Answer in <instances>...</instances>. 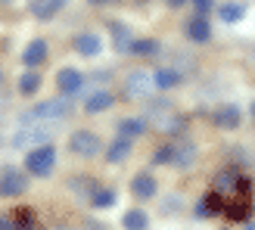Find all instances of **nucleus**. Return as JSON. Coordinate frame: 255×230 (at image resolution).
<instances>
[{
  "instance_id": "nucleus-31",
  "label": "nucleus",
  "mask_w": 255,
  "mask_h": 230,
  "mask_svg": "<svg viewBox=\"0 0 255 230\" xmlns=\"http://www.w3.org/2000/svg\"><path fill=\"white\" fill-rule=\"evenodd\" d=\"M252 118H255V103H252Z\"/></svg>"
},
{
  "instance_id": "nucleus-4",
  "label": "nucleus",
  "mask_w": 255,
  "mask_h": 230,
  "mask_svg": "<svg viewBox=\"0 0 255 230\" xmlns=\"http://www.w3.org/2000/svg\"><path fill=\"white\" fill-rule=\"evenodd\" d=\"M25 174L19 168H3L0 171V196H19L25 190Z\"/></svg>"
},
{
  "instance_id": "nucleus-13",
  "label": "nucleus",
  "mask_w": 255,
  "mask_h": 230,
  "mask_svg": "<svg viewBox=\"0 0 255 230\" xmlns=\"http://www.w3.org/2000/svg\"><path fill=\"white\" fill-rule=\"evenodd\" d=\"M119 202V190L116 187H97L91 193V206L94 209H112Z\"/></svg>"
},
{
  "instance_id": "nucleus-11",
  "label": "nucleus",
  "mask_w": 255,
  "mask_h": 230,
  "mask_svg": "<svg viewBox=\"0 0 255 230\" xmlns=\"http://www.w3.org/2000/svg\"><path fill=\"white\" fill-rule=\"evenodd\" d=\"M66 6V0H31V16L34 19H53Z\"/></svg>"
},
{
  "instance_id": "nucleus-16",
  "label": "nucleus",
  "mask_w": 255,
  "mask_h": 230,
  "mask_svg": "<svg viewBox=\"0 0 255 230\" xmlns=\"http://www.w3.org/2000/svg\"><path fill=\"white\" fill-rule=\"evenodd\" d=\"M143 131H146V121L143 118H122L119 121V137H125V140H134Z\"/></svg>"
},
{
  "instance_id": "nucleus-19",
  "label": "nucleus",
  "mask_w": 255,
  "mask_h": 230,
  "mask_svg": "<svg viewBox=\"0 0 255 230\" xmlns=\"http://www.w3.org/2000/svg\"><path fill=\"white\" fill-rule=\"evenodd\" d=\"M193 162H196V146H193V143L174 146V162H171V165H181V168H187V165H193Z\"/></svg>"
},
{
  "instance_id": "nucleus-20",
  "label": "nucleus",
  "mask_w": 255,
  "mask_h": 230,
  "mask_svg": "<svg viewBox=\"0 0 255 230\" xmlns=\"http://www.w3.org/2000/svg\"><path fill=\"white\" fill-rule=\"evenodd\" d=\"M131 50H134L137 56H159V53H162V44L152 41V37H140V41H134Z\"/></svg>"
},
{
  "instance_id": "nucleus-15",
  "label": "nucleus",
  "mask_w": 255,
  "mask_h": 230,
  "mask_svg": "<svg viewBox=\"0 0 255 230\" xmlns=\"http://www.w3.org/2000/svg\"><path fill=\"white\" fill-rule=\"evenodd\" d=\"M128 156H131V140H125V137H116L109 143V149H106V159L116 165V162H125Z\"/></svg>"
},
{
  "instance_id": "nucleus-10",
  "label": "nucleus",
  "mask_w": 255,
  "mask_h": 230,
  "mask_svg": "<svg viewBox=\"0 0 255 230\" xmlns=\"http://www.w3.org/2000/svg\"><path fill=\"white\" fill-rule=\"evenodd\" d=\"M56 81H59V91L62 94H75V91H81V84H84V75L78 69H62L56 75Z\"/></svg>"
},
{
  "instance_id": "nucleus-27",
  "label": "nucleus",
  "mask_w": 255,
  "mask_h": 230,
  "mask_svg": "<svg viewBox=\"0 0 255 230\" xmlns=\"http://www.w3.org/2000/svg\"><path fill=\"white\" fill-rule=\"evenodd\" d=\"M190 6H196L199 16H206L209 9H215V0H190Z\"/></svg>"
},
{
  "instance_id": "nucleus-7",
  "label": "nucleus",
  "mask_w": 255,
  "mask_h": 230,
  "mask_svg": "<svg viewBox=\"0 0 255 230\" xmlns=\"http://www.w3.org/2000/svg\"><path fill=\"white\" fill-rule=\"evenodd\" d=\"M184 31H187V37H190V41H196V44H206L209 37H212V25H209V19H206V16H193V19H187Z\"/></svg>"
},
{
  "instance_id": "nucleus-23",
  "label": "nucleus",
  "mask_w": 255,
  "mask_h": 230,
  "mask_svg": "<svg viewBox=\"0 0 255 230\" xmlns=\"http://www.w3.org/2000/svg\"><path fill=\"white\" fill-rule=\"evenodd\" d=\"M146 227H149L146 212L134 209V212H128V215H125V230H146Z\"/></svg>"
},
{
  "instance_id": "nucleus-21",
  "label": "nucleus",
  "mask_w": 255,
  "mask_h": 230,
  "mask_svg": "<svg viewBox=\"0 0 255 230\" xmlns=\"http://www.w3.org/2000/svg\"><path fill=\"white\" fill-rule=\"evenodd\" d=\"M218 16L227 22V25H234V22H240L246 16V6L243 3H224V6H218Z\"/></svg>"
},
{
  "instance_id": "nucleus-30",
  "label": "nucleus",
  "mask_w": 255,
  "mask_h": 230,
  "mask_svg": "<svg viewBox=\"0 0 255 230\" xmlns=\"http://www.w3.org/2000/svg\"><path fill=\"white\" fill-rule=\"evenodd\" d=\"M91 3H109V0H91Z\"/></svg>"
},
{
  "instance_id": "nucleus-22",
  "label": "nucleus",
  "mask_w": 255,
  "mask_h": 230,
  "mask_svg": "<svg viewBox=\"0 0 255 230\" xmlns=\"http://www.w3.org/2000/svg\"><path fill=\"white\" fill-rule=\"evenodd\" d=\"M19 91L25 97H34L37 91H41V75H37V72H25L22 78H19Z\"/></svg>"
},
{
  "instance_id": "nucleus-9",
  "label": "nucleus",
  "mask_w": 255,
  "mask_h": 230,
  "mask_svg": "<svg viewBox=\"0 0 255 230\" xmlns=\"http://www.w3.org/2000/svg\"><path fill=\"white\" fill-rule=\"evenodd\" d=\"M44 59H47V44L41 41V37H37V41H31L28 47L22 50V62H25L28 69H37Z\"/></svg>"
},
{
  "instance_id": "nucleus-5",
  "label": "nucleus",
  "mask_w": 255,
  "mask_h": 230,
  "mask_svg": "<svg viewBox=\"0 0 255 230\" xmlns=\"http://www.w3.org/2000/svg\"><path fill=\"white\" fill-rule=\"evenodd\" d=\"M212 121L224 127V131H234V127H240V121H243V112H240V106L227 103V106H218L212 112Z\"/></svg>"
},
{
  "instance_id": "nucleus-14",
  "label": "nucleus",
  "mask_w": 255,
  "mask_h": 230,
  "mask_svg": "<svg viewBox=\"0 0 255 230\" xmlns=\"http://www.w3.org/2000/svg\"><path fill=\"white\" fill-rule=\"evenodd\" d=\"M131 190H134L137 199H152L159 187H156V177H152V174H137L134 184H131Z\"/></svg>"
},
{
  "instance_id": "nucleus-24",
  "label": "nucleus",
  "mask_w": 255,
  "mask_h": 230,
  "mask_svg": "<svg viewBox=\"0 0 255 230\" xmlns=\"http://www.w3.org/2000/svg\"><path fill=\"white\" fill-rule=\"evenodd\" d=\"M112 41H116V47H119V50H131V47H134L131 31H128L125 25H116V28H112Z\"/></svg>"
},
{
  "instance_id": "nucleus-32",
  "label": "nucleus",
  "mask_w": 255,
  "mask_h": 230,
  "mask_svg": "<svg viewBox=\"0 0 255 230\" xmlns=\"http://www.w3.org/2000/svg\"><path fill=\"white\" fill-rule=\"evenodd\" d=\"M246 230H255V224H249V227H246Z\"/></svg>"
},
{
  "instance_id": "nucleus-28",
  "label": "nucleus",
  "mask_w": 255,
  "mask_h": 230,
  "mask_svg": "<svg viewBox=\"0 0 255 230\" xmlns=\"http://www.w3.org/2000/svg\"><path fill=\"white\" fill-rule=\"evenodd\" d=\"M0 230H12V221H3V218H0Z\"/></svg>"
},
{
  "instance_id": "nucleus-2",
  "label": "nucleus",
  "mask_w": 255,
  "mask_h": 230,
  "mask_svg": "<svg viewBox=\"0 0 255 230\" xmlns=\"http://www.w3.org/2000/svg\"><path fill=\"white\" fill-rule=\"evenodd\" d=\"M69 149H72V156H78V159H94L97 152H100V137L94 131H75L69 137Z\"/></svg>"
},
{
  "instance_id": "nucleus-25",
  "label": "nucleus",
  "mask_w": 255,
  "mask_h": 230,
  "mask_svg": "<svg viewBox=\"0 0 255 230\" xmlns=\"http://www.w3.org/2000/svg\"><path fill=\"white\" fill-rule=\"evenodd\" d=\"M218 209H221V196L215 193V196H206V199H202L199 215H212V212H218Z\"/></svg>"
},
{
  "instance_id": "nucleus-17",
  "label": "nucleus",
  "mask_w": 255,
  "mask_h": 230,
  "mask_svg": "<svg viewBox=\"0 0 255 230\" xmlns=\"http://www.w3.org/2000/svg\"><path fill=\"white\" fill-rule=\"evenodd\" d=\"M152 84H156V87H162V91H168V87H177V84H181V72H177V69H159L156 75H152Z\"/></svg>"
},
{
  "instance_id": "nucleus-26",
  "label": "nucleus",
  "mask_w": 255,
  "mask_h": 230,
  "mask_svg": "<svg viewBox=\"0 0 255 230\" xmlns=\"http://www.w3.org/2000/svg\"><path fill=\"white\" fill-rule=\"evenodd\" d=\"M152 159H156L159 165H171V162H174V146H162V149H156V156H152Z\"/></svg>"
},
{
  "instance_id": "nucleus-29",
  "label": "nucleus",
  "mask_w": 255,
  "mask_h": 230,
  "mask_svg": "<svg viewBox=\"0 0 255 230\" xmlns=\"http://www.w3.org/2000/svg\"><path fill=\"white\" fill-rule=\"evenodd\" d=\"M184 3H190V0H168V6H184Z\"/></svg>"
},
{
  "instance_id": "nucleus-6",
  "label": "nucleus",
  "mask_w": 255,
  "mask_h": 230,
  "mask_svg": "<svg viewBox=\"0 0 255 230\" xmlns=\"http://www.w3.org/2000/svg\"><path fill=\"white\" fill-rule=\"evenodd\" d=\"M50 137V131L44 124H34V127H22V131L12 137V146H44V140Z\"/></svg>"
},
{
  "instance_id": "nucleus-3",
  "label": "nucleus",
  "mask_w": 255,
  "mask_h": 230,
  "mask_svg": "<svg viewBox=\"0 0 255 230\" xmlns=\"http://www.w3.org/2000/svg\"><path fill=\"white\" fill-rule=\"evenodd\" d=\"M62 115H69V103L50 100V103H41L31 112H25V121H56V118H62Z\"/></svg>"
},
{
  "instance_id": "nucleus-8",
  "label": "nucleus",
  "mask_w": 255,
  "mask_h": 230,
  "mask_svg": "<svg viewBox=\"0 0 255 230\" xmlns=\"http://www.w3.org/2000/svg\"><path fill=\"white\" fill-rule=\"evenodd\" d=\"M75 50H78L81 56H100V50H103V41H100V34H94V31H84V34H78L75 37Z\"/></svg>"
},
{
  "instance_id": "nucleus-1",
  "label": "nucleus",
  "mask_w": 255,
  "mask_h": 230,
  "mask_svg": "<svg viewBox=\"0 0 255 230\" xmlns=\"http://www.w3.org/2000/svg\"><path fill=\"white\" fill-rule=\"evenodd\" d=\"M53 165H56V149L50 143L34 146L28 156H25V168H28V174H34V177H47L53 171Z\"/></svg>"
},
{
  "instance_id": "nucleus-18",
  "label": "nucleus",
  "mask_w": 255,
  "mask_h": 230,
  "mask_svg": "<svg viewBox=\"0 0 255 230\" xmlns=\"http://www.w3.org/2000/svg\"><path fill=\"white\" fill-rule=\"evenodd\" d=\"M149 87H152V81H149V75H143V72H134L131 78H128V94H131V97H143Z\"/></svg>"
},
{
  "instance_id": "nucleus-12",
  "label": "nucleus",
  "mask_w": 255,
  "mask_h": 230,
  "mask_svg": "<svg viewBox=\"0 0 255 230\" xmlns=\"http://www.w3.org/2000/svg\"><path fill=\"white\" fill-rule=\"evenodd\" d=\"M109 106H116V97H112L109 91H94L91 97H87V103H84V109L91 112V115H97V112H106Z\"/></svg>"
}]
</instances>
